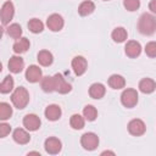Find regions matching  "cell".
Wrapping results in <instances>:
<instances>
[{"mask_svg":"<svg viewBox=\"0 0 156 156\" xmlns=\"http://www.w3.org/2000/svg\"><path fill=\"white\" fill-rule=\"evenodd\" d=\"M136 28L143 35H152L156 33V17L154 13L144 12L138 20Z\"/></svg>","mask_w":156,"mask_h":156,"instance_id":"6da1fadb","label":"cell"},{"mask_svg":"<svg viewBox=\"0 0 156 156\" xmlns=\"http://www.w3.org/2000/svg\"><path fill=\"white\" fill-rule=\"evenodd\" d=\"M11 102L16 108L23 110L29 102V93H28V90L24 87L16 88L11 94Z\"/></svg>","mask_w":156,"mask_h":156,"instance_id":"7a4b0ae2","label":"cell"},{"mask_svg":"<svg viewBox=\"0 0 156 156\" xmlns=\"http://www.w3.org/2000/svg\"><path fill=\"white\" fill-rule=\"evenodd\" d=\"M139 100L138 91L133 88H127L121 94V104L127 108H133L136 106Z\"/></svg>","mask_w":156,"mask_h":156,"instance_id":"3957f363","label":"cell"},{"mask_svg":"<svg viewBox=\"0 0 156 156\" xmlns=\"http://www.w3.org/2000/svg\"><path fill=\"white\" fill-rule=\"evenodd\" d=\"M80 145L87 151H93L99 146V136L93 132H87L80 136Z\"/></svg>","mask_w":156,"mask_h":156,"instance_id":"277c9868","label":"cell"},{"mask_svg":"<svg viewBox=\"0 0 156 156\" xmlns=\"http://www.w3.org/2000/svg\"><path fill=\"white\" fill-rule=\"evenodd\" d=\"M15 16V6H13V2L12 1H5L1 6V10H0V20H1V23L2 26H7L10 24V22L12 21Z\"/></svg>","mask_w":156,"mask_h":156,"instance_id":"5b68a950","label":"cell"},{"mask_svg":"<svg viewBox=\"0 0 156 156\" xmlns=\"http://www.w3.org/2000/svg\"><path fill=\"white\" fill-rule=\"evenodd\" d=\"M127 128H128L129 134H132L134 136H140L146 132V124L140 118H134V119L129 121Z\"/></svg>","mask_w":156,"mask_h":156,"instance_id":"8992f818","label":"cell"},{"mask_svg":"<svg viewBox=\"0 0 156 156\" xmlns=\"http://www.w3.org/2000/svg\"><path fill=\"white\" fill-rule=\"evenodd\" d=\"M71 66H72V69H73L76 76H83L88 69V61L85 57L78 55V56H74L72 58Z\"/></svg>","mask_w":156,"mask_h":156,"instance_id":"52a82bcc","label":"cell"},{"mask_svg":"<svg viewBox=\"0 0 156 156\" xmlns=\"http://www.w3.org/2000/svg\"><path fill=\"white\" fill-rule=\"evenodd\" d=\"M44 149L49 155H57L62 150V143L55 136H49L44 141Z\"/></svg>","mask_w":156,"mask_h":156,"instance_id":"ba28073f","label":"cell"},{"mask_svg":"<svg viewBox=\"0 0 156 156\" xmlns=\"http://www.w3.org/2000/svg\"><path fill=\"white\" fill-rule=\"evenodd\" d=\"M46 26L51 32H60L65 26L63 17L58 13H51L46 18Z\"/></svg>","mask_w":156,"mask_h":156,"instance_id":"9c48e42d","label":"cell"},{"mask_svg":"<svg viewBox=\"0 0 156 156\" xmlns=\"http://www.w3.org/2000/svg\"><path fill=\"white\" fill-rule=\"evenodd\" d=\"M22 123H23V127H24L27 130H29V132H35V130H38V129L40 128L41 121H40V118H39L37 115H34V113H28V115H26V116L23 117Z\"/></svg>","mask_w":156,"mask_h":156,"instance_id":"30bf717a","label":"cell"},{"mask_svg":"<svg viewBox=\"0 0 156 156\" xmlns=\"http://www.w3.org/2000/svg\"><path fill=\"white\" fill-rule=\"evenodd\" d=\"M26 79L29 83H38L43 79V71L37 65H30L26 69Z\"/></svg>","mask_w":156,"mask_h":156,"instance_id":"8fae6325","label":"cell"},{"mask_svg":"<svg viewBox=\"0 0 156 156\" xmlns=\"http://www.w3.org/2000/svg\"><path fill=\"white\" fill-rule=\"evenodd\" d=\"M7 67H9V71L13 74H18L23 71L24 68V60L20 56V55H15V56H11L9 62H7Z\"/></svg>","mask_w":156,"mask_h":156,"instance_id":"7c38bea8","label":"cell"},{"mask_svg":"<svg viewBox=\"0 0 156 156\" xmlns=\"http://www.w3.org/2000/svg\"><path fill=\"white\" fill-rule=\"evenodd\" d=\"M55 78V85H56V91L58 94H68L72 90V85L63 78L61 73H56L54 76Z\"/></svg>","mask_w":156,"mask_h":156,"instance_id":"4fadbf2b","label":"cell"},{"mask_svg":"<svg viewBox=\"0 0 156 156\" xmlns=\"http://www.w3.org/2000/svg\"><path fill=\"white\" fill-rule=\"evenodd\" d=\"M124 52L130 58L138 57L141 54V45H140V43L136 41V40H129V41H127V44L124 46Z\"/></svg>","mask_w":156,"mask_h":156,"instance_id":"5bb4252c","label":"cell"},{"mask_svg":"<svg viewBox=\"0 0 156 156\" xmlns=\"http://www.w3.org/2000/svg\"><path fill=\"white\" fill-rule=\"evenodd\" d=\"M44 115L46 117V119L51 121V122H55V121H58L62 116V110L58 105L56 104H51L49 106H46L45 111H44Z\"/></svg>","mask_w":156,"mask_h":156,"instance_id":"9a60e30c","label":"cell"},{"mask_svg":"<svg viewBox=\"0 0 156 156\" xmlns=\"http://www.w3.org/2000/svg\"><path fill=\"white\" fill-rule=\"evenodd\" d=\"M12 139H13L15 143H17L20 145H26V144L29 143L30 135H29V133L26 129H23V128H16L13 130V133H12Z\"/></svg>","mask_w":156,"mask_h":156,"instance_id":"2e32d148","label":"cell"},{"mask_svg":"<svg viewBox=\"0 0 156 156\" xmlns=\"http://www.w3.org/2000/svg\"><path fill=\"white\" fill-rule=\"evenodd\" d=\"M106 93V88L102 83H93L90 87H89V95L91 99H95V100H100L104 98Z\"/></svg>","mask_w":156,"mask_h":156,"instance_id":"e0dca14e","label":"cell"},{"mask_svg":"<svg viewBox=\"0 0 156 156\" xmlns=\"http://www.w3.org/2000/svg\"><path fill=\"white\" fill-rule=\"evenodd\" d=\"M29 46H30L29 39H27L26 37H22V38H20V39H17L15 41V44L12 45V50H13L15 54L21 55V54L27 52L28 49H29Z\"/></svg>","mask_w":156,"mask_h":156,"instance_id":"ac0fdd59","label":"cell"},{"mask_svg":"<svg viewBox=\"0 0 156 156\" xmlns=\"http://www.w3.org/2000/svg\"><path fill=\"white\" fill-rule=\"evenodd\" d=\"M138 88L143 94H151L156 90V82L151 78H143L139 82Z\"/></svg>","mask_w":156,"mask_h":156,"instance_id":"d6986e66","label":"cell"},{"mask_svg":"<svg viewBox=\"0 0 156 156\" xmlns=\"http://www.w3.org/2000/svg\"><path fill=\"white\" fill-rule=\"evenodd\" d=\"M37 60L39 62L40 66H44V67H48V66H51L52 62H54V56L49 51V50H40L37 55Z\"/></svg>","mask_w":156,"mask_h":156,"instance_id":"ffe728a7","label":"cell"},{"mask_svg":"<svg viewBox=\"0 0 156 156\" xmlns=\"http://www.w3.org/2000/svg\"><path fill=\"white\" fill-rule=\"evenodd\" d=\"M107 83H108L110 88H112L115 90H118V89H122L126 87V79L121 74H111Z\"/></svg>","mask_w":156,"mask_h":156,"instance_id":"44dd1931","label":"cell"},{"mask_svg":"<svg viewBox=\"0 0 156 156\" xmlns=\"http://www.w3.org/2000/svg\"><path fill=\"white\" fill-rule=\"evenodd\" d=\"M40 88L45 93L56 91V85H55V78H54V76L43 77V79L40 80Z\"/></svg>","mask_w":156,"mask_h":156,"instance_id":"7402d4cb","label":"cell"},{"mask_svg":"<svg viewBox=\"0 0 156 156\" xmlns=\"http://www.w3.org/2000/svg\"><path fill=\"white\" fill-rule=\"evenodd\" d=\"M111 38L115 43H123L127 40L128 38V33H127V29L123 28V27H116L112 33H111Z\"/></svg>","mask_w":156,"mask_h":156,"instance_id":"603a6c76","label":"cell"},{"mask_svg":"<svg viewBox=\"0 0 156 156\" xmlns=\"http://www.w3.org/2000/svg\"><path fill=\"white\" fill-rule=\"evenodd\" d=\"M94 10H95V4L90 0H85V1L80 2V5L78 6V13L83 17L91 15L94 12Z\"/></svg>","mask_w":156,"mask_h":156,"instance_id":"cb8c5ba5","label":"cell"},{"mask_svg":"<svg viewBox=\"0 0 156 156\" xmlns=\"http://www.w3.org/2000/svg\"><path fill=\"white\" fill-rule=\"evenodd\" d=\"M6 33H7V35H9L10 38L17 40V39H20V38H22L23 30H22V27H21L18 23H11V24L7 26Z\"/></svg>","mask_w":156,"mask_h":156,"instance_id":"d4e9b609","label":"cell"},{"mask_svg":"<svg viewBox=\"0 0 156 156\" xmlns=\"http://www.w3.org/2000/svg\"><path fill=\"white\" fill-rule=\"evenodd\" d=\"M84 124H85V118L84 116L79 115V113H74L69 118V126L76 129V130H79V129H83L84 128Z\"/></svg>","mask_w":156,"mask_h":156,"instance_id":"484cf974","label":"cell"},{"mask_svg":"<svg viewBox=\"0 0 156 156\" xmlns=\"http://www.w3.org/2000/svg\"><path fill=\"white\" fill-rule=\"evenodd\" d=\"M13 87H15L13 78L11 76H6L0 84V91H1V94H9L10 91L13 90Z\"/></svg>","mask_w":156,"mask_h":156,"instance_id":"4316f807","label":"cell"},{"mask_svg":"<svg viewBox=\"0 0 156 156\" xmlns=\"http://www.w3.org/2000/svg\"><path fill=\"white\" fill-rule=\"evenodd\" d=\"M28 29L34 34L41 33L44 30V23L39 18H32L28 22Z\"/></svg>","mask_w":156,"mask_h":156,"instance_id":"83f0119b","label":"cell"},{"mask_svg":"<svg viewBox=\"0 0 156 156\" xmlns=\"http://www.w3.org/2000/svg\"><path fill=\"white\" fill-rule=\"evenodd\" d=\"M83 116L88 122H93L98 117V110L93 105H87L83 108Z\"/></svg>","mask_w":156,"mask_h":156,"instance_id":"f1b7e54d","label":"cell"},{"mask_svg":"<svg viewBox=\"0 0 156 156\" xmlns=\"http://www.w3.org/2000/svg\"><path fill=\"white\" fill-rule=\"evenodd\" d=\"M12 116V107L7 102H0V119L7 121Z\"/></svg>","mask_w":156,"mask_h":156,"instance_id":"f546056e","label":"cell"},{"mask_svg":"<svg viewBox=\"0 0 156 156\" xmlns=\"http://www.w3.org/2000/svg\"><path fill=\"white\" fill-rule=\"evenodd\" d=\"M123 6L127 11H136L140 7V0H123Z\"/></svg>","mask_w":156,"mask_h":156,"instance_id":"4dcf8cb0","label":"cell"},{"mask_svg":"<svg viewBox=\"0 0 156 156\" xmlns=\"http://www.w3.org/2000/svg\"><path fill=\"white\" fill-rule=\"evenodd\" d=\"M145 54L149 56V57H156V41H149L146 45H145Z\"/></svg>","mask_w":156,"mask_h":156,"instance_id":"1f68e13d","label":"cell"},{"mask_svg":"<svg viewBox=\"0 0 156 156\" xmlns=\"http://www.w3.org/2000/svg\"><path fill=\"white\" fill-rule=\"evenodd\" d=\"M10 132H11V126L2 121V123H0V138H6L10 134Z\"/></svg>","mask_w":156,"mask_h":156,"instance_id":"d6a6232c","label":"cell"},{"mask_svg":"<svg viewBox=\"0 0 156 156\" xmlns=\"http://www.w3.org/2000/svg\"><path fill=\"white\" fill-rule=\"evenodd\" d=\"M149 10L151 11V13L156 15V0H151L149 2Z\"/></svg>","mask_w":156,"mask_h":156,"instance_id":"836d02e7","label":"cell"},{"mask_svg":"<svg viewBox=\"0 0 156 156\" xmlns=\"http://www.w3.org/2000/svg\"><path fill=\"white\" fill-rule=\"evenodd\" d=\"M101 155H112V156H113L115 152H113V151H110V150H105V151L101 152Z\"/></svg>","mask_w":156,"mask_h":156,"instance_id":"e575fe53","label":"cell"},{"mask_svg":"<svg viewBox=\"0 0 156 156\" xmlns=\"http://www.w3.org/2000/svg\"><path fill=\"white\" fill-rule=\"evenodd\" d=\"M33 154H35V155H40V152H38V151H29V152H28V155H33Z\"/></svg>","mask_w":156,"mask_h":156,"instance_id":"d590c367","label":"cell"},{"mask_svg":"<svg viewBox=\"0 0 156 156\" xmlns=\"http://www.w3.org/2000/svg\"><path fill=\"white\" fill-rule=\"evenodd\" d=\"M102 1H110V0H102Z\"/></svg>","mask_w":156,"mask_h":156,"instance_id":"8d00e7d4","label":"cell"}]
</instances>
